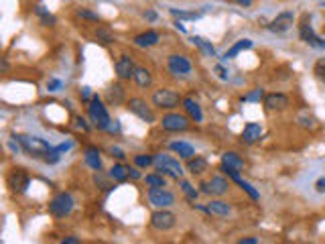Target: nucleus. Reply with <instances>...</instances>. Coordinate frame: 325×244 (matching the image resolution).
Segmentation results:
<instances>
[{
	"label": "nucleus",
	"instance_id": "c03bdc74",
	"mask_svg": "<svg viewBox=\"0 0 325 244\" xmlns=\"http://www.w3.org/2000/svg\"><path fill=\"white\" fill-rule=\"evenodd\" d=\"M61 86H63L61 79H49V82H47V90H49V92H59Z\"/></svg>",
	"mask_w": 325,
	"mask_h": 244
},
{
	"label": "nucleus",
	"instance_id": "5701e85b",
	"mask_svg": "<svg viewBox=\"0 0 325 244\" xmlns=\"http://www.w3.org/2000/svg\"><path fill=\"white\" fill-rule=\"evenodd\" d=\"M183 108H185V112L189 114V118H191V120H195V122H204L201 108H199V104H197L193 98H185V100H183Z\"/></svg>",
	"mask_w": 325,
	"mask_h": 244
},
{
	"label": "nucleus",
	"instance_id": "0eeeda50",
	"mask_svg": "<svg viewBox=\"0 0 325 244\" xmlns=\"http://www.w3.org/2000/svg\"><path fill=\"white\" fill-rule=\"evenodd\" d=\"M71 210H73V197L69 195V193H57L53 199H51V204H49V212L55 216V218H65V216H69L71 214Z\"/></svg>",
	"mask_w": 325,
	"mask_h": 244
},
{
	"label": "nucleus",
	"instance_id": "ea45409f",
	"mask_svg": "<svg viewBox=\"0 0 325 244\" xmlns=\"http://www.w3.org/2000/svg\"><path fill=\"white\" fill-rule=\"evenodd\" d=\"M134 165L136 167H150V165H154V159L148 157V155H136L134 157Z\"/></svg>",
	"mask_w": 325,
	"mask_h": 244
},
{
	"label": "nucleus",
	"instance_id": "cd10ccee",
	"mask_svg": "<svg viewBox=\"0 0 325 244\" xmlns=\"http://www.w3.org/2000/svg\"><path fill=\"white\" fill-rule=\"evenodd\" d=\"M96 41L100 43V45H112L114 41H116V37H114V33L108 29V27H104V25H100L98 29H96Z\"/></svg>",
	"mask_w": 325,
	"mask_h": 244
},
{
	"label": "nucleus",
	"instance_id": "9b49d317",
	"mask_svg": "<svg viewBox=\"0 0 325 244\" xmlns=\"http://www.w3.org/2000/svg\"><path fill=\"white\" fill-rule=\"evenodd\" d=\"M128 110L132 114H136L140 120H144L146 125H152V122H154V112L150 110V106L142 98H130L128 100Z\"/></svg>",
	"mask_w": 325,
	"mask_h": 244
},
{
	"label": "nucleus",
	"instance_id": "a18cd8bd",
	"mask_svg": "<svg viewBox=\"0 0 325 244\" xmlns=\"http://www.w3.org/2000/svg\"><path fill=\"white\" fill-rule=\"evenodd\" d=\"M108 153H110L112 157H116L118 161H122V159L126 157V155H124V151H122V149H118V147H110V149H108Z\"/></svg>",
	"mask_w": 325,
	"mask_h": 244
},
{
	"label": "nucleus",
	"instance_id": "72a5a7b5",
	"mask_svg": "<svg viewBox=\"0 0 325 244\" xmlns=\"http://www.w3.org/2000/svg\"><path fill=\"white\" fill-rule=\"evenodd\" d=\"M222 163H226L230 167H236V169H242V165H244V161L236 153H224L222 155Z\"/></svg>",
	"mask_w": 325,
	"mask_h": 244
},
{
	"label": "nucleus",
	"instance_id": "f3484780",
	"mask_svg": "<svg viewBox=\"0 0 325 244\" xmlns=\"http://www.w3.org/2000/svg\"><path fill=\"white\" fill-rule=\"evenodd\" d=\"M260 137H262V127L258 125V122H250V125H246L242 135H240L244 145H254V143L260 141Z\"/></svg>",
	"mask_w": 325,
	"mask_h": 244
},
{
	"label": "nucleus",
	"instance_id": "603ef678",
	"mask_svg": "<svg viewBox=\"0 0 325 244\" xmlns=\"http://www.w3.org/2000/svg\"><path fill=\"white\" fill-rule=\"evenodd\" d=\"M234 3H238V5H240V7H244V9H248V7H252L254 0H234Z\"/></svg>",
	"mask_w": 325,
	"mask_h": 244
},
{
	"label": "nucleus",
	"instance_id": "4c0bfd02",
	"mask_svg": "<svg viewBox=\"0 0 325 244\" xmlns=\"http://www.w3.org/2000/svg\"><path fill=\"white\" fill-rule=\"evenodd\" d=\"M313 75H315L321 84H325V57L315 61V65H313Z\"/></svg>",
	"mask_w": 325,
	"mask_h": 244
},
{
	"label": "nucleus",
	"instance_id": "4468645a",
	"mask_svg": "<svg viewBox=\"0 0 325 244\" xmlns=\"http://www.w3.org/2000/svg\"><path fill=\"white\" fill-rule=\"evenodd\" d=\"M264 108L268 112H282L289 108V98L280 92H272V94H266L264 96Z\"/></svg>",
	"mask_w": 325,
	"mask_h": 244
},
{
	"label": "nucleus",
	"instance_id": "2f4dec72",
	"mask_svg": "<svg viewBox=\"0 0 325 244\" xmlns=\"http://www.w3.org/2000/svg\"><path fill=\"white\" fill-rule=\"evenodd\" d=\"M35 13L41 17V23H43L45 27H55L57 19H55V17H53V15H51V13H49L45 7H37V9H35Z\"/></svg>",
	"mask_w": 325,
	"mask_h": 244
},
{
	"label": "nucleus",
	"instance_id": "2eb2a0df",
	"mask_svg": "<svg viewBox=\"0 0 325 244\" xmlns=\"http://www.w3.org/2000/svg\"><path fill=\"white\" fill-rule=\"evenodd\" d=\"M228 189H230L228 179H224V177H220V175L212 177L208 183L201 185V191L208 193V195H224V193H228Z\"/></svg>",
	"mask_w": 325,
	"mask_h": 244
},
{
	"label": "nucleus",
	"instance_id": "b1692460",
	"mask_svg": "<svg viewBox=\"0 0 325 244\" xmlns=\"http://www.w3.org/2000/svg\"><path fill=\"white\" fill-rule=\"evenodd\" d=\"M187 171L191 175H204L208 171V161L204 157H191L187 161Z\"/></svg>",
	"mask_w": 325,
	"mask_h": 244
},
{
	"label": "nucleus",
	"instance_id": "09e8293b",
	"mask_svg": "<svg viewBox=\"0 0 325 244\" xmlns=\"http://www.w3.org/2000/svg\"><path fill=\"white\" fill-rule=\"evenodd\" d=\"M315 189H317L319 193H323V191H325V177H319V179H317V183H315Z\"/></svg>",
	"mask_w": 325,
	"mask_h": 244
},
{
	"label": "nucleus",
	"instance_id": "423d86ee",
	"mask_svg": "<svg viewBox=\"0 0 325 244\" xmlns=\"http://www.w3.org/2000/svg\"><path fill=\"white\" fill-rule=\"evenodd\" d=\"M160 125H162V129H165L167 133H185L189 129V118L185 114L169 112V114L162 116Z\"/></svg>",
	"mask_w": 325,
	"mask_h": 244
},
{
	"label": "nucleus",
	"instance_id": "5fc2aeb1",
	"mask_svg": "<svg viewBox=\"0 0 325 244\" xmlns=\"http://www.w3.org/2000/svg\"><path fill=\"white\" fill-rule=\"evenodd\" d=\"M238 242H240V244H256L258 240H256V238H240Z\"/></svg>",
	"mask_w": 325,
	"mask_h": 244
},
{
	"label": "nucleus",
	"instance_id": "e433bc0d",
	"mask_svg": "<svg viewBox=\"0 0 325 244\" xmlns=\"http://www.w3.org/2000/svg\"><path fill=\"white\" fill-rule=\"evenodd\" d=\"M181 191L187 195V199H189V201H195V199H197V195H199V191H197L189 181H183V179H181Z\"/></svg>",
	"mask_w": 325,
	"mask_h": 244
},
{
	"label": "nucleus",
	"instance_id": "49530a36",
	"mask_svg": "<svg viewBox=\"0 0 325 244\" xmlns=\"http://www.w3.org/2000/svg\"><path fill=\"white\" fill-rule=\"evenodd\" d=\"M92 98H94L92 90H90V88H84V90H82V100H84L86 104H90V102H92Z\"/></svg>",
	"mask_w": 325,
	"mask_h": 244
},
{
	"label": "nucleus",
	"instance_id": "393cba45",
	"mask_svg": "<svg viewBox=\"0 0 325 244\" xmlns=\"http://www.w3.org/2000/svg\"><path fill=\"white\" fill-rule=\"evenodd\" d=\"M108 177H110V179H114L116 183L126 181V179L130 177V167H126V165H122V163H116V165L108 171Z\"/></svg>",
	"mask_w": 325,
	"mask_h": 244
},
{
	"label": "nucleus",
	"instance_id": "20e7f679",
	"mask_svg": "<svg viewBox=\"0 0 325 244\" xmlns=\"http://www.w3.org/2000/svg\"><path fill=\"white\" fill-rule=\"evenodd\" d=\"M154 167H156L158 173L171 175V177H175V179H181V175H183L181 163H179L177 159L169 157V155H156V157H154Z\"/></svg>",
	"mask_w": 325,
	"mask_h": 244
},
{
	"label": "nucleus",
	"instance_id": "7c9ffc66",
	"mask_svg": "<svg viewBox=\"0 0 325 244\" xmlns=\"http://www.w3.org/2000/svg\"><path fill=\"white\" fill-rule=\"evenodd\" d=\"M297 120H299V125H301L303 129H311V131H313V129H317V118H315V116H311L307 110H305V112H301Z\"/></svg>",
	"mask_w": 325,
	"mask_h": 244
},
{
	"label": "nucleus",
	"instance_id": "c9c22d12",
	"mask_svg": "<svg viewBox=\"0 0 325 244\" xmlns=\"http://www.w3.org/2000/svg\"><path fill=\"white\" fill-rule=\"evenodd\" d=\"M75 17H77V19H84V21L100 23V15H98V13H94V11H90V9H77Z\"/></svg>",
	"mask_w": 325,
	"mask_h": 244
},
{
	"label": "nucleus",
	"instance_id": "412c9836",
	"mask_svg": "<svg viewBox=\"0 0 325 244\" xmlns=\"http://www.w3.org/2000/svg\"><path fill=\"white\" fill-rule=\"evenodd\" d=\"M230 212H232V206L228 204V201H224V199H214V201H210L208 204V214H212V216H230Z\"/></svg>",
	"mask_w": 325,
	"mask_h": 244
},
{
	"label": "nucleus",
	"instance_id": "f03ea898",
	"mask_svg": "<svg viewBox=\"0 0 325 244\" xmlns=\"http://www.w3.org/2000/svg\"><path fill=\"white\" fill-rule=\"evenodd\" d=\"M17 139H19V143L23 145V151H25L29 157H33V159H45V155L51 151V145L45 143V141L39 139V137L19 135Z\"/></svg>",
	"mask_w": 325,
	"mask_h": 244
},
{
	"label": "nucleus",
	"instance_id": "1a4fd4ad",
	"mask_svg": "<svg viewBox=\"0 0 325 244\" xmlns=\"http://www.w3.org/2000/svg\"><path fill=\"white\" fill-rule=\"evenodd\" d=\"M7 183H9V187H11L13 193H25V191L29 189V185H31V177H29V173H27L25 169L17 167V169H13V171L9 173Z\"/></svg>",
	"mask_w": 325,
	"mask_h": 244
},
{
	"label": "nucleus",
	"instance_id": "37998d69",
	"mask_svg": "<svg viewBox=\"0 0 325 244\" xmlns=\"http://www.w3.org/2000/svg\"><path fill=\"white\" fill-rule=\"evenodd\" d=\"M59 157H61V155H59V151H57V149H51V151L45 155V161H47L49 165H55V163L59 161Z\"/></svg>",
	"mask_w": 325,
	"mask_h": 244
},
{
	"label": "nucleus",
	"instance_id": "3c124183",
	"mask_svg": "<svg viewBox=\"0 0 325 244\" xmlns=\"http://www.w3.org/2000/svg\"><path fill=\"white\" fill-rule=\"evenodd\" d=\"M61 242H63V244H79V238H75V236H65Z\"/></svg>",
	"mask_w": 325,
	"mask_h": 244
},
{
	"label": "nucleus",
	"instance_id": "f8f14e48",
	"mask_svg": "<svg viewBox=\"0 0 325 244\" xmlns=\"http://www.w3.org/2000/svg\"><path fill=\"white\" fill-rule=\"evenodd\" d=\"M167 67H169V71H171L173 75H189V73H191V61H189L185 55H179V53L169 55Z\"/></svg>",
	"mask_w": 325,
	"mask_h": 244
},
{
	"label": "nucleus",
	"instance_id": "13d9d810",
	"mask_svg": "<svg viewBox=\"0 0 325 244\" xmlns=\"http://www.w3.org/2000/svg\"><path fill=\"white\" fill-rule=\"evenodd\" d=\"M9 69V63H7V59H3V71H7Z\"/></svg>",
	"mask_w": 325,
	"mask_h": 244
},
{
	"label": "nucleus",
	"instance_id": "39448f33",
	"mask_svg": "<svg viewBox=\"0 0 325 244\" xmlns=\"http://www.w3.org/2000/svg\"><path fill=\"white\" fill-rule=\"evenodd\" d=\"M175 224H177V216L173 212H169L167 208H158L150 216V226L158 232H169L175 228Z\"/></svg>",
	"mask_w": 325,
	"mask_h": 244
},
{
	"label": "nucleus",
	"instance_id": "7ed1b4c3",
	"mask_svg": "<svg viewBox=\"0 0 325 244\" xmlns=\"http://www.w3.org/2000/svg\"><path fill=\"white\" fill-rule=\"evenodd\" d=\"M183 102L181 94H177L175 90H169V88H160L152 94V104L160 110H173L177 108L179 104Z\"/></svg>",
	"mask_w": 325,
	"mask_h": 244
},
{
	"label": "nucleus",
	"instance_id": "aec40b11",
	"mask_svg": "<svg viewBox=\"0 0 325 244\" xmlns=\"http://www.w3.org/2000/svg\"><path fill=\"white\" fill-rule=\"evenodd\" d=\"M84 159H86V163H88V167H90V169H94V171H102L100 149H96V147H88V149L84 151Z\"/></svg>",
	"mask_w": 325,
	"mask_h": 244
},
{
	"label": "nucleus",
	"instance_id": "864d4df0",
	"mask_svg": "<svg viewBox=\"0 0 325 244\" xmlns=\"http://www.w3.org/2000/svg\"><path fill=\"white\" fill-rule=\"evenodd\" d=\"M69 149H71V143H63V145H59V147H57V151H59V153H65V151H69Z\"/></svg>",
	"mask_w": 325,
	"mask_h": 244
},
{
	"label": "nucleus",
	"instance_id": "4be33fe9",
	"mask_svg": "<svg viewBox=\"0 0 325 244\" xmlns=\"http://www.w3.org/2000/svg\"><path fill=\"white\" fill-rule=\"evenodd\" d=\"M169 149L171 151H175L181 159H185V161H189L193 155H195V149L189 145V143H183V141H175V143H171L169 145Z\"/></svg>",
	"mask_w": 325,
	"mask_h": 244
},
{
	"label": "nucleus",
	"instance_id": "8fccbe9b",
	"mask_svg": "<svg viewBox=\"0 0 325 244\" xmlns=\"http://www.w3.org/2000/svg\"><path fill=\"white\" fill-rule=\"evenodd\" d=\"M142 17H144L146 21H156V13H154V11H144Z\"/></svg>",
	"mask_w": 325,
	"mask_h": 244
},
{
	"label": "nucleus",
	"instance_id": "6e6552de",
	"mask_svg": "<svg viewBox=\"0 0 325 244\" xmlns=\"http://www.w3.org/2000/svg\"><path fill=\"white\" fill-rule=\"evenodd\" d=\"M299 35H301V39H303L307 45H311V47H315V49H325V41L315 35V31H313V27H311V17H309V15H303L301 25H299Z\"/></svg>",
	"mask_w": 325,
	"mask_h": 244
},
{
	"label": "nucleus",
	"instance_id": "f704fd0d",
	"mask_svg": "<svg viewBox=\"0 0 325 244\" xmlns=\"http://www.w3.org/2000/svg\"><path fill=\"white\" fill-rule=\"evenodd\" d=\"M234 181H236V183H238V185H240V187H242V189H244V191H246V193H248V195H250L254 201H258V199H260V193H258V191H256V189H254V187H252L248 181H244L240 175H238Z\"/></svg>",
	"mask_w": 325,
	"mask_h": 244
},
{
	"label": "nucleus",
	"instance_id": "de8ad7c7",
	"mask_svg": "<svg viewBox=\"0 0 325 244\" xmlns=\"http://www.w3.org/2000/svg\"><path fill=\"white\" fill-rule=\"evenodd\" d=\"M216 73L220 79H228V71L224 69V65H216Z\"/></svg>",
	"mask_w": 325,
	"mask_h": 244
},
{
	"label": "nucleus",
	"instance_id": "c756f323",
	"mask_svg": "<svg viewBox=\"0 0 325 244\" xmlns=\"http://www.w3.org/2000/svg\"><path fill=\"white\" fill-rule=\"evenodd\" d=\"M144 181L148 187H167V179L162 173H150V175H146Z\"/></svg>",
	"mask_w": 325,
	"mask_h": 244
},
{
	"label": "nucleus",
	"instance_id": "4d7b16f0",
	"mask_svg": "<svg viewBox=\"0 0 325 244\" xmlns=\"http://www.w3.org/2000/svg\"><path fill=\"white\" fill-rule=\"evenodd\" d=\"M175 29H177V31H181V33H185V27L179 23V19H177V23H175Z\"/></svg>",
	"mask_w": 325,
	"mask_h": 244
},
{
	"label": "nucleus",
	"instance_id": "6ab92c4d",
	"mask_svg": "<svg viewBox=\"0 0 325 244\" xmlns=\"http://www.w3.org/2000/svg\"><path fill=\"white\" fill-rule=\"evenodd\" d=\"M124 98H126V92H124V88H122L120 84H112V86L108 88V92H106V100H108L112 106H120V104L124 102Z\"/></svg>",
	"mask_w": 325,
	"mask_h": 244
},
{
	"label": "nucleus",
	"instance_id": "dca6fc26",
	"mask_svg": "<svg viewBox=\"0 0 325 244\" xmlns=\"http://www.w3.org/2000/svg\"><path fill=\"white\" fill-rule=\"evenodd\" d=\"M293 23H295V15H293L291 11H285V13H280V15L268 25V29H270L272 33H287V31L293 27Z\"/></svg>",
	"mask_w": 325,
	"mask_h": 244
},
{
	"label": "nucleus",
	"instance_id": "6e6d98bb",
	"mask_svg": "<svg viewBox=\"0 0 325 244\" xmlns=\"http://www.w3.org/2000/svg\"><path fill=\"white\" fill-rule=\"evenodd\" d=\"M130 177L132 179H140V171L138 169H130Z\"/></svg>",
	"mask_w": 325,
	"mask_h": 244
},
{
	"label": "nucleus",
	"instance_id": "a878e982",
	"mask_svg": "<svg viewBox=\"0 0 325 244\" xmlns=\"http://www.w3.org/2000/svg\"><path fill=\"white\" fill-rule=\"evenodd\" d=\"M246 49H252V41H250V39H242V41H238L236 45H232V47L226 51V55H224L222 59H224V61L234 59L238 53H242V51H246Z\"/></svg>",
	"mask_w": 325,
	"mask_h": 244
},
{
	"label": "nucleus",
	"instance_id": "473e14b6",
	"mask_svg": "<svg viewBox=\"0 0 325 244\" xmlns=\"http://www.w3.org/2000/svg\"><path fill=\"white\" fill-rule=\"evenodd\" d=\"M169 13L175 19H181V21H197V19H201V13H187V11H177V9H169Z\"/></svg>",
	"mask_w": 325,
	"mask_h": 244
},
{
	"label": "nucleus",
	"instance_id": "bb28decb",
	"mask_svg": "<svg viewBox=\"0 0 325 244\" xmlns=\"http://www.w3.org/2000/svg\"><path fill=\"white\" fill-rule=\"evenodd\" d=\"M132 79L136 82L138 88H150V84H152V75H150V71L146 67H136Z\"/></svg>",
	"mask_w": 325,
	"mask_h": 244
},
{
	"label": "nucleus",
	"instance_id": "a19ab883",
	"mask_svg": "<svg viewBox=\"0 0 325 244\" xmlns=\"http://www.w3.org/2000/svg\"><path fill=\"white\" fill-rule=\"evenodd\" d=\"M260 98H264V92H262L260 88H256L254 92H250V94L242 96V102H256V100H260Z\"/></svg>",
	"mask_w": 325,
	"mask_h": 244
},
{
	"label": "nucleus",
	"instance_id": "ddd939ff",
	"mask_svg": "<svg viewBox=\"0 0 325 244\" xmlns=\"http://www.w3.org/2000/svg\"><path fill=\"white\" fill-rule=\"evenodd\" d=\"M116 75L120 77V79H130V77H134V71H136V63L132 61V57L130 55H120L118 59H116Z\"/></svg>",
	"mask_w": 325,
	"mask_h": 244
},
{
	"label": "nucleus",
	"instance_id": "f257e3e1",
	"mask_svg": "<svg viewBox=\"0 0 325 244\" xmlns=\"http://www.w3.org/2000/svg\"><path fill=\"white\" fill-rule=\"evenodd\" d=\"M88 114H90V120L98 127V131H108V129L112 127V118H110V114H108L102 98L96 96V94H94L92 102L88 104Z\"/></svg>",
	"mask_w": 325,
	"mask_h": 244
},
{
	"label": "nucleus",
	"instance_id": "58836bf2",
	"mask_svg": "<svg viewBox=\"0 0 325 244\" xmlns=\"http://www.w3.org/2000/svg\"><path fill=\"white\" fill-rule=\"evenodd\" d=\"M94 183H96L100 189H104V191H112V189H114V185H112V183H110V181H108L100 171H96V175H94Z\"/></svg>",
	"mask_w": 325,
	"mask_h": 244
},
{
	"label": "nucleus",
	"instance_id": "a211bd4d",
	"mask_svg": "<svg viewBox=\"0 0 325 244\" xmlns=\"http://www.w3.org/2000/svg\"><path fill=\"white\" fill-rule=\"evenodd\" d=\"M158 33L156 31H144V33H140V35H136L134 39H132V43L136 45V47H140V49H148V47H154L156 43H158Z\"/></svg>",
	"mask_w": 325,
	"mask_h": 244
},
{
	"label": "nucleus",
	"instance_id": "9d476101",
	"mask_svg": "<svg viewBox=\"0 0 325 244\" xmlns=\"http://www.w3.org/2000/svg\"><path fill=\"white\" fill-rule=\"evenodd\" d=\"M148 201L154 208H169V206L175 204V195L165 187H150L148 189Z\"/></svg>",
	"mask_w": 325,
	"mask_h": 244
},
{
	"label": "nucleus",
	"instance_id": "c85d7f7f",
	"mask_svg": "<svg viewBox=\"0 0 325 244\" xmlns=\"http://www.w3.org/2000/svg\"><path fill=\"white\" fill-rule=\"evenodd\" d=\"M191 41H193V45H195L201 53H206V55H210V57L216 55V47L212 45V41H208V39H204V37H199V35L191 37Z\"/></svg>",
	"mask_w": 325,
	"mask_h": 244
},
{
	"label": "nucleus",
	"instance_id": "79ce46f5",
	"mask_svg": "<svg viewBox=\"0 0 325 244\" xmlns=\"http://www.w3.org/2000/svg\"><path fill=\"white\" fill-rule=\"evenodd\" d=\"M73 122H75L73 127H75L77 131H82V133H90V127H88V122H86V120H84L82 116H75V118H73Z\"/></svg>",
	"mask_w": 325,
	"mask_h": 244
}]
</instances>
